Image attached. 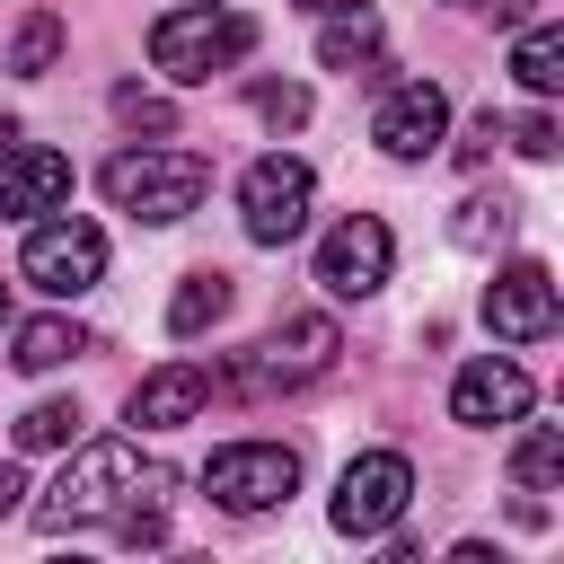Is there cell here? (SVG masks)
<instances>
[{
  "label": "cell",
  "mask_w": 564,
  "mask_h": 564,
  "mask_svg": "<svg viewBox=\"0 0 564 564\" xmlns=\"http://www.w3.org/2000/svg\"><path fill=\"white\" fill-rule=\"evenodd\" d=\"M167 494H176V476H167L159 458H141L132 441H88V449L35 494V529L62 538V529H88V520H115L123 546H159V538H167V520H159Z\"/></svg>",
  "instance_id": "obj_1"
},
{
  "label": "cell",
  "mask_w": 564,
  "mask_h": 564,
  "mask_svg": "<svg viewBox=\"0 0 564 564\" xmlns=\"http://www.w3.org/2000/svg\"><path fill=\"white\" fill-rule=\"evenodd\" d=\"M97 185H106V203L132 212V220H185V212L212 194V159H203V150H115Z\"/></svg>",
  "instance_id": "obj_2"
},
{
  "label": "cell",
  "mask_w": 564,
  "mask_h": 564,
  "mask_svg": "<svg viewBox=\"0 0 564 564\" xmlns=\"http://www.w3.org/2000/svg\"><path fill=\"white\" fill-rule=\"evenodd\" d=\"M247 53H256V18H238V9H167V18L150 26V62H159L167 79H185V88L220 79V70L247 62Z\"/></svg>",
  "instance_id": "obj_3"
},
{
  "label": "cell",
  "mask_w": 564,
  "mask_h": 564,
  "mask_svg": "<svg viewBox=\"0 0 564 564\" xmlns=\"http://www.w3.org/2000/svg\"><path fill=\"white\" fill-rule=\"evenodd\" d=\"M405 502H414V467H405V449H361V458H344V476H335V529H344V538H379V529H397Z\"/></svg>",
  "instance_id": "obj_4"
},
{
  "label": "cell",
  "mask_w": 564,
  "mask_h": 564,
  "mask_svg": "<svg viewBox=\"0 0 564 564\" xmlns=\"http://www.w3.org/2000/svg\"><path fill=\"white\" fill-rule=\"evenodd\" d=\"M308 203H317V176H308V159H282V150L256 159L247 185H238V220H247L256 247H291L308 229Z\"/></svg>",
  "instance_id": "obj_5"
},
{
  "label": "cell",
  "mask_w": 564,
  "mask_h": 564,
  "mask_svg": "<svg viewBox=\"0 0 564 564\" xmlns=\"http://www.w3.org/2000/svg\"><path fill=\"white\" fill-rule=\"evenodd\" d=\"M291 485H300V449H282V441H229L203 467V494L220 511H273V502H291Z\"/></svg>",
  "instance_id": "obj_6"
},
{
  "label": "cell",
  "mask_w": 564,
  "mask_h": 564,
  "mask_svg": "<svg viewBox=\"0 0 564 564\" xmlns=\"http://www.w3.org/2000/svg\"><path fill=\"white\" fill-rule=\"evenodd\" d=\"M18 273L35 282V291H53V300H79V291H97L106 282V238H97V220H44L35 238H26V256H18Z\"/></svg>",
  "instance_id": "obj_7"
},
{
  "label": "cell",
  "mask_w": 564,
  "mask_h": 564,
  "mask_svg": "<svg viewBox=\"0 0 564 564\" xmlns=\"http://www.w3.org/2000/svg\"><path fill=\"white\" fill-rule=\"evenodd\" d=\"M326 361H335V326H326V317H291V326H273V335L229 370V388H256V397H273V388H308Z\"/></svg>",
  "instance_id": "obj_8"
},
{
  "label": "cell",
  "mask_w": 564,
  "mask_h": 564,
  "mask_svg": "<svg viewBox=\"0 0 564 564\" xmlns=\"http://www.w3.org/2000/svg\"><path fill=\"white\" fill-rule=\"evenodd\" d=\"M388 256H397L388 220H379V212H352V220L326 229V247H317V282H326L335 300H370V291L388 282Z\"/></svg>",
  "instance_id": "obj_9"
},
{
  "label": "cell",
  "mask_w": 564,
  "mask_h": 564,
  "mask_svg": "<svg viewBox=\"0 0 564 564\" xmlns=\"http://www.w3.org/2000/svg\"><path fill=\"white\" fill-rule=\"evenodd\" d=\"M485 326L502 344H546L555 335V273L546 264H502L485 282Z\"/></svg>",
  "instance_id": "obj_10"
},
{
  "label": "cell",
  "mask_w": 564,
  "mask_h": 564,
  "mask_svg": "<svg viewBox=\"0 0 564 564\" xmlns=\"http://www.w3.org/2000/svg\"><path fill=\"white\" fill-rule=\"evenodd\" d=\"M441 132H449V97H441L432 79H397L388 106H379V123H370V141H379L388 159H432Z\"/></svg>",
  "instance_id": "obj_11"
},
{
  "label": "cell",
  "mask_w": 564,
  "mask_h": 564,
  "mask_svg": "<svg viewBox=\"0 0 564 564\" xmlns=\"http://www.w3.org/2000/svg\"><path fill=\"white\" fill-rule=\"evenodd\" d=\"M529 397H538V388H529L520 361H467L458 388H449V414H458L467 432H494V423H520Z\"/></svg>",
  "instance_id": "obj_12"
},
{
  "label": "cell",
  "mask_w": 564,
  "mask_h": 564,
  "mask_svg": "<svg viewBox=\"0 0 564 564\" xmlns=\"http://www.w3.org/2000/svg\"><path fill=\"white\" fill-rule=\"evenodd\" d=\"M212 405V370L203 361H167V370H150L132 397H123V414L141 423V432H167V423H194Z\"/></svg>",
  "instance_id": "obj_13"
},
{
  "label": "cell",
  "mask_w": 564,
  "mask_h": 564,
  "mask_svg": "<svg viewBox=\"0 0 564 564\" xmlns=\"http://www.w3.org/2000/svg\"><path fill=\"white\" fill-rule=\"evenodd\" d=\"M70 203V159L62 150H9L0 159V220H35Z\"/></svg>",
  "instance_id": "obj_14"
},
{
  "label": "cell",
  "mask_w": 564,
  "mask_h": 564,
  "mask_svg": "<svg viewBox=\"0 0 564 564\" xmlns=\"http://www.w3.org/2000/svg\"><path fill=\"white\" fill-rule=\"evenodd\" d=\"M317 62H326V70H344V79H352V70H361V79H379V18H370L361 0H352V9H335V18H326V35H317Z\"/></svg>",
  "instance_id": "obj_15"
},
{
  "label": "cell",
  "mask_w": 564,
  "mask_h": 564,
  "mask_svg": "<svg viewBox=\"0 0 564 564\" xmlns=\"http://www.w3.org/2000/svg\"><path fill=\"white\" fill-rule=\"evenodd\" d=\"M229 300H238V282H229L220 264L185 273V282H176V300H167V335H203V326H220V317H229Z\"/></svg>",
  "instance_id": "obj_16"
},
{
  "label": "cell",
  "mask_w": 564,
  "mask_h": 564,
  "mask_svg": "<svg viewBox=\"0 0 564 564\" xmlns=\"http://www.w3.org/2000/svg\"><path fill=\"white\" fill-rule=\"evenodd\" d=\"M511 79H520L529 97H555V88H564V26H555V18H538V26L511 44Z\"/></svg>",
  "instance_id": "obj_17"
},
{
  "label": "cell",
  "mask_w": 564,
  "mask_h": 564,
  "mask_svg": "<svg viewBox=\"0 0 564 564\" xmlns=\"http://www.w3.org/2000/svg\"><path fill=\"white\" fill-rule=\"evenodd\" d=\"M88 352V335L70 326V317H35V326H18V370H62V361H79Z\"/></svg>",
  "instance_id": "obj_18"
},
{
  "label": "cell",
  "mask_w": 564,
  "mask_h": 564,
  "mask_svg": "<svg viewBox=\"0 0 564 564\" xmlns=\"http://www.w3.org/2000/svg\"><path fill=\"white\" fill-rule=\"evenodd\" d=\"M79 432H88L79 397H44V405H26V414H18V449H70Z\"/></svg>",
  "instance_id": "obj_19"
},
{
  "label": "cell",
  "mask_w": 564,
  "mask_h": 564,
  "mask_svg": "<svg viewBox=\"0 0 564 564\" xmlns=\"http://www.w3.org/2000/svg\"><path fill=\"white\" fill-rule=\"evenodd\" d=\"M53 53H62V18H53V9H35V18L18 26V44H9V70H18V79H44V70H53Z\"/></svg>",
  "instance_id": "obj_20"
},
{
  "label": "cell",
  "mask_w": 564,
  "mask_h": 564,
  "mask_svg": "<svg viewBox=\"0 0 564 564\" xmlns=\"http://www.w3.org/2000/svg\"><path fill=\"white\" fill-rule=\"evenodd\" d=\"M511 476H520L529 494H546V485L564 476V432H555V423H538V432H529V441L511 449Z\"/></svg>",
  "instance_id": "obj_21"
},
{
  "label": "cell",
  "mask_w": 564,
  "mask_h": 564,
  "mask_svg": "<svg viewBox=\"0 0 564 564\" xmlns=\"http://www.w3.org/2000/svg\"><path fill=\"white\" fill-rule=\"evenodd\" d=\"M502 229H511V203H502V194H476V203H458V220H449L458 247H494Z\"/></svg>",
  "instance_id": "obj_22"
},
{
  "label": "cell",
  "mask_w": 564,
  "mask_h": 564,
  "mask_svg": "<svg viewBox=\"0 0 564 564\" xmlns=\"http://www.w3.org/2000/svg\"><path fill=\"white\" fill-rule=\"evenodd\" d=\"M256 115H264L273 132H300V123H308V88H300V79H264V88H256Z\"/></svg>",
  "instance_id": "obj_23"
},
{
  "label": "cell",
  "mask_w": 564,
  "mask_h": 564,
  "mask_svg": "<svg viewBox=\"0 0 564 564\" xmlns=\"http://www.w3.org/2000/svg\"><path fill=\"white\" fill-rule=\"evenodd\" d=\"M115 115H123L132 132H176V106H167V97H141V88H115Z\"/></svg>",
  "instance_id": "obj_24"
},
{
  "label": "cell",
  "mask_w": 564,
  "mask_h": 564,
  "mask_svg": "<svg viewBox=\"0 0 564 564\" xmlns=\"http://www.w3.org/2000/svg\"><path fill=\"white\" fill-rule=\"evenodd\" d=\"M502 141H511V123H502V115H494V106H485V115H476V123H467V141H458V159H467V167H476V159H494V150H502Z\"/></svg>",
  "instance_id": "obj_25"
},
{
  "label": "cell",
  "mask_w": 564,
  "mask_h": 564,
  "mask_svg": "<svg viewBox=\"0 0 564 564\" xmlns=\"http://www.w3.org/2000/svg\"><path fill=\"white\" fill-rule=\"evenodd\" d=\"M511 150H520V159H555V150H564L555 115H529V123H511Z\"/></svg>",
  "instance_id": "obj_26"
},
{
  "label": "cell",
  "mask_w": 564,
  "mask_h": 564,
  "mask_svg": "<svg viewBox=\"0 0 564 564\" xmlns=\"http://www.w3.org/2000/svg\"><path fill=\"white\" fill-rule=\"evenodd\" d=\"M449 9H476V18H494V26H520V18H529V0H449Z\"/></svg>",
  "instance_id": "obj_27"
},
{
  "label": "cell",
  "mask_w": 564,
  "mask_h": 564,
  "mask_svg": "<svg viewBox=\"0 0 564 564\" xmlns=\"http://www.w3.org/2000/svg\"><path fill=\"white\" fill-rule=\"evenodd\" d=\"M18 494H26V476H18V467H9V458H0V520H9V511H18Z\"/></svg>",
  "instance_id": "obj_28"
},
{
  "label": "cell",
  "mask_w": 564,
  "mask_h": 564,
  "mask_svg": "<svg viewBox=\"0 0 564 564\" xmlns=\"http://www.w3.org/2000/svg\"><path fill=\"white\" fill-rule=\"evenodd\" d=\"M300 9H308V18H335V9H352V0H300Z\"/></svg>",
  "instance_id": "obj_29"
},
{
  "label": "cell",
  "mask_w": 564,
  "mask_h": 564,
  "mask_svg": "<svg viewBox=\"0 0 564 564\" xmlns=\"http://www.w3.org/2000/svg\"><path fill=\"white\" fill-rule=\"evenodd\" d=\"M9 150H18V115H0V159H9Z\"/></svg>",
  "instance_id": "obj_30"
},
{
  "label": "cell",
  "mask_w": 564,
  "mask_h": 564,
  "mask_svg": "<svg viewBox=\"0 0 564 564\" xmlns=\"http://www.w3.org/2000/svg\"><path fill=\"white\" fill-rule=\"evenodd\" d=\"M0 317H9V282H0Z\"/></svg>",
  "instance_id": "obj_31"
}]
</instances>
